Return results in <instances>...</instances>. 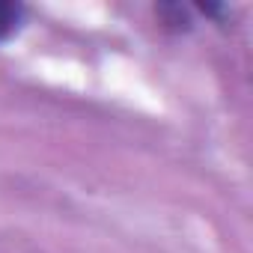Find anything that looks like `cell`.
I'll return each instance as SVG.
<instances>
[{
  "instance_id": "obj_1",
  "label": "cell",
  "mask_w": 253,
  "mask_h": 253,
  "mask_svg": "<svg viewBox=\"0 0 253 253\" xmlns=\"http://www.w3.org/2000/svg\"><path fill=\"white\" fill-rule=\"evenodd\" d=\"M155 15L161 18V24L167 30H188L191 27V15H188V9L182 3H158Z\"/></svg>"
},
{
  "instance_id": "obj_2",
  "label": "cell",
  "mask_w": 253,
  "mask_h": 253,
  "mask_svg": "<svg viewBox=\"0 0 253 253\" xmlns=\"http://www.w3.org/2000/svg\"><path fill=\"white\" fill-rule=\"evenodd\" d=\"M15 21H18V9L9 3H0V39L15 27Z\"/></svg>"
}]
</instances>
